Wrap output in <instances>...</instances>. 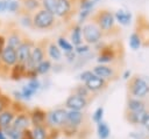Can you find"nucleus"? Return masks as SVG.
<instances>
[{"instance_id":"obj_54","label":"nucleus","mask_w":149,"mask_h":139,"mask_svg":"<svg viewBox=\"0 0 149 139\" xmlns=\"http://www.w3.org/2000/svg\"><path fill=\"white\" fill-rule=\"evenodd\" d=\"M92 1H94V2H98V1H99V0H92Z\"/></svg>"},{"instance_id":"obj_15","label":"nucleus","mask_w":149,"mask_h":139,"mask_svg":"<svg viewBox=\"0 0 149 139\" xmlns=\"http://www.w3.org/2000/svg\"><path fill=\"white\" fill-rule=\"evenodd\" d=\"M87 90L91 92V93H95V92H99V91H102L104 89H106L108 82H106L105 79L95 76V75H92L85 83H83Z\"/></svg>"},{"instance_id":"obj_53","label":"nucleus","mask_w":149,"mask_h":139,"mask_svg":"<svg viewBox=\"0 0 149 139\" xmlns=\"http://www.w3.org/2000/svg\"><path fill=\"white\" fill-rule=\"evenodd\" d=\"M0 139H7V137H6V134H5V132L0 128Z\"/></svg>"},{"instance_id":"obj_23","label":"nucleus","mask_w":149,"mask_h":139,"mask_svg":"<svg viewBox=\"0 0 149 139\" xmlns=\"http://www.w3.org/2000/svg\"><path fill=\"white\" fill-rule=\"evenodd\" d=\"M26 71H27L26 65L20 64V63H16L15 65H13L9 69V77L13 81H20L21 78L26 77Z\"/></svg>"},{"instance_id":"obj_8","label":"nucleus","mask_w":149,"mask_h":139,"mask_svg":"<svg viewBox=\"0 0 149 139\" xmlns=\"http://www.w3.org/2000/svg\"><path fill=\"white\" fill-rule=\"evenodd\" d=\"M0 60H1V68L9 70L13 65L17 63L16 50L8 46H5L0 51Z\"/></svg>"},{"instance_id":"obj_35","label":"nucleus","mask_w":149,"mask_h":139,"mask_svg":"<svg viewBox=\"0 0 149 139\" xmlns=\"http://www.w3.org/2000/svg\"><path fill=\"white\" fill-rule=\"evenodd\" d=\"M41 8L50 12L55 15L56 11V0H41Z\"/></svg>"},{"instance_id":"obj_33","label":"nucleus","mask_w":149,"mask_h":139,"mask_svg":"<svg viewBox=\"0 0 149 139\" xmlns=\"http://www.w3.org/2000/svg\"><path fill=\"white\" fill-rule=\"evenodd\" d=\"M2 131L5 132L7 139H20V138H21V133H22L21 131L16 130V128L13 127L12 125L8 126V127H6V128H3Z\"/></svg>"},{"instance_id":"obj_36","label":"nucleus","mask_w":149,"mask_h":139,"mask_svg":"<svg viewBox=\"0 0 149 139\" xmlns=\"http://www.w3.org/2000/svg\"><path fill=\"white\" fill-rule=\"evenodd\" d=\"M73 93H76V95H78V96H81V97H84V98H87V99H88V97H90V95H91V92L87 90V88H86L84 84L77 85V86L74 88V90H73Z\"/></svg>"},{"instance_id":"obj_9","label":"nucleus","mask_w":149,"mask_h":139,"mask_svg":"<svg viewBox=\"0 0 149 139\" xmlns=\"http://www.w3.org/2000/svg\"><path fill=\"white\" fill-rule=\"evenodd\" d=\"M135 33L140 36L142 46H149V20L144 15L137 16Z\"/></svg>"},{"instance_id":"obj_55","label":"nucleus","mask_w":149,"mask_h":139,"mask_svg":"<svg viewBox=\"0 0 149 139\" xmlns=\"http://www.w3.org/2000/svg\"><path fill=\"white\" fill-rule=\"evenodd\" d=\"M0 70H1V60H0Z\"/></svg>"},{"instance_id":"obj_16","label":"nucleus","mask_w":149,"mask_h":139,"mask_svg":"<svg viewBox=\"0 0 149 139\" xmlns=\"http://www.w3.org/2000/svg\"><path fill=\"white\" fill-rule=\"evenodd\" d=\"M118 56L115 48L113 46H105L101 48L100 54L97 57V62L98 64H107V63H112L115 57Z\"/></svg>"},{"instance_id":"obj_30","label":"nucleus","mask_w":149,"mask_h":139,"mask_svg":"<svg viewBox=\"0 0 149 139\" xmlns=\"http://www.w3.org/2000/svg\"><path fill=\"white\" fill-rule=\"evenodd\" d=\"M57 46H58V48L61 49V50H63L64 53H70V51H73V46L71 44V42L65 37V36H59L58 39H57V43H56Z\"/></svg>"},{"instance_id":"obj_42","label":"nucleus","mask_w":149,"mask_h":139,"mask_svg":"<svg viewBox=\"0 0 149 139\" xmlns=\"http://www.w3.org/2000/svg\"><path fill=\"white\" fill-rule=\"evenodd\" d=\"M73 51L76 53V55H85L90 51V46L86 44V43H81L77 47L73 48Z\"/></svg>"},{"instance_id":"obj_12","label":"nucleus","mask_w":149,"mask_h":139,"mask_svg":"<svg viewBox=\"0 0 149 139\" xmlns=\"http://www.w3.org/2000/svg\"><path fill=\"white\" fill-rule=\"evenodd\" d=\"M85 116L83 111H74V110H68L66 112V120L64 126H69L72 128L81 130V126L84 124Z\"/></svg>"},{"instance_id":"obj_25","label":"nucleus","mask_w":149,"mask_h":139,"mask_svg":"<svg viewBox=\"0 0 149 139\" xmlns=\"http://www.w3.org/2000/svg\"><path fill=\"white\" fill-rule=\"evenodd\" d=\"M21 4V9L27 13H35L41 8V0H19Z\"/></svg>"},{"instance_id":"obj_32","label":"nucleus","mask_w":149,"mask_h":139,"mask_svg":"<svg viewBox=\"0 0 149 139\" xmlns=\"http://www.w3.org/2000/svg\"><path fill=\"white\" fill-rule=\"evenodd\" d=\"M21 11V4L19 0H6V12L20 13Z\"/></svg>"},{"instance_id":"obj_31","label":"nucleus","mask_w":149,"mask_h":139,"mask_svg":"<svg viewBox=\"0 0 149 139\" xmlns=\"http://www.w3.org/2000/svg\"><path fill=\"white\" fill-rule=\"evenodd\" d=\"M20 18H19V23L23 28H33V20H31V14L27 12H20Z\"/></svg>"},{"instance_id":"obj_20","label":"nucleus","mask_w":149,"mask_h":139,"mask_svg":"<svg viewBox=\"0 0 149 139\" xmlns=\"http://www.w3.org/2000/svg\"><path fill=\"white\" fill-rule=\"evenodd\" d=\"M15 114H16V112L12 106L3 110L2 112H0V128L3 130L6 127L10 126L13 120H14Z\"/></svg>"},{"instance_id":"obj_27","label":"nucleus","mask_w":149,"mask_h":139,"mask_svg":"<svg viewBox=\"0 0 149 139\" xmlns=\"http://www.w3.org/2000/svg\"><path fill=\"white\" fill-rule=\"evenodd\" d=\"M114 18H115V21L119 22L120 25H123V26H127L129 25L130 22V19H132V14L126 12V11H122V9H119L115 12L114 14Z\"/></svg>"},{"instance_id":"obj_41","label":"nucleus","mask_w":149,"mask_h":139,"mask_svg":"<svg viewBox=\"0 0 149 139\" xmlns=\"http://www.w3.org/2000/svg\"><path fill=\"white\" fill-rule=\"evenodd\" d=\"M20 91H21L22 99H24V100H30V99L33 98V96L35 95V92H34L31 89H29L27 85H23Z\"/></svg>"},{"instance_id":"obj_45","label":"nucleus","mask_w":149,"mask_h":139,"mask_svg":"<svg viewBox=\"0 0 149 139\" xmlns=\"http://www.w3.org/2000/svg\"><path fill=\"white\" fill-rule=\"evenodd\" d=\"M93 75V72H92V70H84V71H81L80 74H79V76H78V78H79V81H81L83 83H85L91 76Z\"/></svg>"},{"instance_id":"obj_17","label":"nucleus","mask_w":149,"mask_h":139,"mask_svg":"<svg viewBox=\"0 0 149 139\" xmlns=\"http://www.w3.org/2000/svg\"><path fill=\"white\" fill-rule=\"evenodd\" d=\"M29 118L31 126H41L45 125L47 121V111L42 107H34L29 111Z\"/></svg>"},{"instance_id":"obj_43","label":"nucleus","mask_w":149,"mask_h":139,"mask_svg":"<svg viewBox=\"0 0 149 139\" xmlns=\"http://www.w3.org/2000/svg\"><path fill=\"white\" fill-rule=\"evenodd\" d=\"M78 5H79V9H90V11H92L95 2L92 1V0H79Z\"/></svg>"},{"instance_id":"obj_3","label":"nucleus","mask_w":149,"mask_h":139,"mask_svg":"<svg viewBox=\"0 0 149 139\" xmlns=\"http://www.w3.org/2000/svg\"><path fill=\"white\" fill-rule=\"evenodd\" d=\"M127 91L128 95H130V97L142 99L149 95V83L144 78L134 75L128 79Z\"/></svg>"},{"instance_id":"obj_38","label":"nucleus","mask_w":149,"mask_h":139,"mask_svg":"<svg viewBox=\"0 0 149 139\" xmlns=\"http://www.w3.org/2000/svg\"><path fill=\"white\" fill-rule=\"evenodd\" d=\"M12 103H13V100H12L8 96L1 93V95H0V112H2L3 110L10 107Z\"/></svg>"},{"instance_id":"obj_22","label":"nucleus","mask_w":149,"mask_h":139,"mask_svg":"<svg viewBox=\"0 0 149 139\" xmlns=\"http://www.w3.org/2000/svg\"><path fill=\"white\" fill-rule=\"evenodd\" d=\"M70 42L73 47H77L83 43V35H81V26L78 23H74L71 27L70 33Z\"/></svg>"},{"instance_id":"obj_34","label":"nucleus","mask_w":149,"mask_h":139,"mask_svg":"<svg viewBox=\"0 0 149 139\" xmlns=\"http://www.w3.org/2000/svg\"><path fill=\"white\" fill-rule=\"evenodd\" d=\"M129 46L133 50H137L141 46H142V41L140 39V36L137 35V33H132L129 36Z\"/></svg>"},{"instance_id":"obj_18","label":"nucleus","mask_w":149,"mask_h":139,"mask_svg":"<svg viewBox=\"0 0 149 139\" xmlns=\"http://www.w3.org/2000/svg\"><path fill=\"white\" fill-rule=\"evenodd\" d=\"M148 110L147 109V105L146 103L140 99V98H133V97H129L127 99V105H126V110L125 111H129V112H142V111H146Z\"/></svg>"},{"instance_id":"obj_7","label":"nucleus","mask_w":149,"mask_h":139,"mask_svg":"<svg viewBox=\"0 0 149 139\" xmlns=\"http://www.w3.org/2000/svg\"><path fill=\"white\" fill-rule=\"evenodd\" d=\"M74 0H56V19L68 20L72 15V9L74 7Z\"/></svg>"},{"instance_id":"obj_44","label":"nucleus","mask_w":149,"mask_h":139,"mask_svg":"<svg viewBox=\"0 0 149 139\" xmlns=\"http://www.w3.org/2000/svg\"><path fill=\"white\" fill-rule=\"evenodd\" d=\"M61 134V131L57 128H51L48 127V135L47 139H58V135Z\"/></svg>"},{"instance_id":"obj_47","label":"nucleus","mask_w":149,"mask_h":139,"mask_svg":"<svg viewBox=\"0 0 149 139\" xmlns=\"http://www.w3.org/2000/svg\"><path fill=\"white\" fill-rule=\"evenodd\" d=\"M20 139H34V138H33V134H31L30 127H29V128H26L24 131H22Z\"/></svg>"},{"instance_id":"obj_21","label":"nucleus","mask_w":149,"mask_h":139,"mask_svg":"<svg viewBox=\"0 0 149 139\" xmlns=\"http://www.w3.org/2000/svg\"><path fill=\"white\" fill-rule=\"evenodd\" d=\"M147 112H148V110L142 111V112H129V111H125V118L132 125H142L143 119H144Z\"/></svg>"},{"instance_id":"obj_24","label":"nucleus","mask_w":149,"mask_h":139,"mask_svg":"<svg viewBox=\"0 0 149 139\" xmlns=\"http://www.w3.org/2000/svg\"><path fill=\"white\" fill-rule=\"evenodd\" d=\"M47 55L49 56L50 60L55 62H59L62 58V50L58 48V46L55 42H49L47 43Z\"/></svg>"},{"instance_id":"obj_6","label":"nucleus","mask_w":149,"mask_h":139,"mask_svg":"<svg viewBox=\"0 0 149 139\" xmlns=\"http://www.w3.org/2000/svg\"><path fill=\"white\" fill-rule=\"evenodd\" d=\"M45 54H47V42H37L34 43L31 51H30V57L28 63L26 64L27 69H35V67L41 63L43 60H45Z\"/></svg>"},{"instance_id":"obj_46","label":"nucleus","mask_w":149,"mask_h":139,"mask_svg":"<svg viewBox=\"0 0 149 139\" xmlns=\"http://www.w3.org/2000/svg\"><path fill=\"white\" fill-rule=\"evenodd\" d=\"M64 56H65V58H66V61L69 62V63H73L74 61H76V53L74 51H70V53H64Z\"/></svg>"},{"instance_id":"obj_5","label":"nucleus","mask_w":149,"mask_h":139,"mask_svg":"<svg viewBox=\"0 0 149 139\" xmlns=\"http://www.w3.org/2000/svg\"><path fill=\"white\" fill-rule=\"evenodd\" d=\"M81 35H83V41H85V43L88 46L99 43L101 37L104 36L102 32L93 21L87 22L81 27Z\"/></svg>"},{"instance_id":"obj_37","label":"nucleus","mask_w":149,"mask_h":139,"mask_svg":"<svg viewBox=\"0 0 149 139\" xmlns=\"http://www.w3.org/2000/svg\"><path fill=\"white\" fill-rule=\"evenodd\" d=\"M29 89H31L35 93L41 89V86H42V84H41V81L37 78V77H35V78H29L28 79V83L26 84Z\"/></svg>"},{"instance_id":"obj_52","label":"nucleus","mask_w":149,"mask_h":139,"mask_svg":"<svg viewBox=\"0 0 149 139\" xmlns=\"http://www.w3.org/2000/svg\"><path fill=\"white\" fill-rule=\"evenodd\" d=\"M130 77H132L130 71H129V70H126V71H125V74H123V78H125V79H129Z\"/></svg>"},{"instance_id":"obj_48","label":"nucleus","mask_w":149,"mask_h":139,"mask_svg":"<svg viewBox=\"0 0 149 139\" xmlns=\"http://www.w3.org/2000/svg\"><path fill=\"white\" fill-rule=\"evenodd\" d=\"M142 125H143L144 128L149 132V110H148V112H147V114H146V117H144V119H143Z\"/></svg>"},{"instance_id":"obj_13","label":"nucleus","mask_w":149,"mask_h":139,"mask_svg":"<svg viewBox=\"0 0 149 139\" xmlns=\"http://www.w3.org/2000/svg\"><path fill=\"white\" fill-rule=\"evenodd\" d=\"M92 72L93 75L105 79L106 82L113 81L116 78V71L113 67H109L107 64H97L92 68Z\"/></svg>"},{"instance_id":"obj_11","label":"nucleus","mask_w":149,"mask_h":139,"mask_svg":"<svg viewBox=\"0 0 149 139\" xmlns=\"http://www.w3.org/2000/svg\"><path fill=\"white\" fill-rule=\"evenodd\" d=\"M34 46V42L29 39H23L22 43L19 46V48L16 49V57H17V63L26 65L29 61L30 57V51L31 48Z\"/></svg>"},{"instance_id":"obj_50","label":"nucleus","mask_w":149,"mask_h":139,"mask_svg":"<svg viewBox=\"0 0 149 139\" xmlns=\"http://www.w3.org/2000/svg\"><path fill=\"white\" fill-rule=\"evenodd\" d=\"M6 12V0H0V13Z\"/></svg>"},{"instance_id":"obj_14","label":"nucleus","mask_w":149,"mask_h":139,"mask_svg":"<svg viewBox=\"0 0 149 139\" xmlns=\"http://www.w3.org/2000/svg\"><path fill=\"white\" fill-rule=\"evenodd\" d=\"M12 126L15 127L16 130L19 131H24L26 128H29L31 127V124H30V118H29V111L28 110H23V111H20L15 114L14 117V120L12 123Z\"/></svg>"},{"instance_id":"obj_1","label":"nucleus","mask_w":149,"mask_h":139,"mask_svg":"<svg viewBox=\"0 0 149 139\" xmlns=\"http://www.w3.org/2000/svg\"><path fill=\"white\" fill-rule=\"evenodd\" d=\"M92 21L99 27V29L102 32V34L105 35H109L112 34L114 30H116V21L114 18V14L109 11V9H99L97 13H94V15L92 16Z\"/></svg>"},{"instance_id":"obj_39","label":"nucleus","mask_w":149,"mask_h":139,"mask_svg":"<svg viewBox=\"0 0 149 139\" xmlns=\"http://www.w3.org/2000/svg\"><path fill=\"white\" fill-rule=\"evenodd\" d=\"M102 118H104V107L102 106H99V107H97L94 110V112L92 114V120L95 124H98V123H100L102 120Z\"/></svg>"},{"instance_id":"obj_28","label":"nucleus","mask_w":149,"mask_h":139,"mask_svg":"<svg viewBox=\"0 0 149 139\" xmlns=\"http://www.w3.org/2000/svg\"><path fill=\"white\" fill-rule=\"evenodd\" d=\"M109 133H111V130L106 121L101 120L100 123L97 124V134L99 139H107L109 137Z\"/></svg>"},{"instance_id":"obj_51","label":"nucleus","mask_w":149,"mask_h":139,"mask_svg":"<svg viewBox=\"0 0 149 139\" xmlns=\"http://www.w3.org/2000/svg\"><path fill=\"white\" fill-rule=\"evenodd\" d=\"M5 46H6V39H5V36L0 35V51H1V49H2Z\"/></svg>"},{"instance_id":"obj_29","label":"nucleus","mask_w":149,"mask_h":139,"mask_svg":"<svg viewBox=\"0 0 149 139\" xmlns=\"http://www.w3.org/2000/svg\"><path fill=\"white\" fill-rule=\"evenodd\" d=\"M51 69H52V64H51V61H50L49 58L43 60L41 63H38V64L35 67V70H36L37 75H45V74H48Z\"/></svg>"},{"instance_id":"obj_2","label":"nucleus","mask_w":149,"mask_h":139,"mask_svg":"<svg viewBox=\"0 0 149 139\" xmlns=\"http://www.w3.org/2000/svg\"><path fill=\"white\" fill-rule=\"evenodd\" d=\"M33 20V28L38 30H49L56 25V16L51 14L50 12L40 8L35 13L31 14Z\"/></svg>"},{"instance_id":"obj_4","label":"nucleus","mask_w":149,"mask_h":139,"mask_svg":"<svg viewBox=\"0 0 149 139\" xmlns=\"http://www.w3.org/2000/svg\"><path fill=\"white\" fill-rule=\"evenodd\" d=\"M66 112L68 110L65 107H57L50 111H47V121L45 125L51 128H57L61 131V128L64 126L66 120Z\"/></svg>"},{"instance_id":"obj_49","label":"nucleus","mask_w":149,"mask_h":139,"mask_svg":"<svg viewBox=\"0 0 149 139\" xmlns=\"http://www.w3.org/2000/svg\"><path fill=\"white\" fill-rule=\"evenodd\" d=\"M13 96H14V98L16 99V102H20V100L22 99V96H21V91H20V90H14V91H13Z\"/></svg>"},{"instance_id":"obj_19","label":"nucleus","mask_w":149,"mask_h":139,"mask_svg":"<svg viewBox=\"0 0 149 139\" xmlns=\"http://www.w3.org/2000/svg\"><path fill=\"white\" fill-rule=\"evenodd\" d=\"M5 39H6V46H8V47H10V48L16 50L19 48V46L22 43L24 37L21 35V33L19 30L14 29V30H10Z\"/></svg>"},{"instance_id":"obj_10","label":"nucleus","mask_w":149,"mask_h":139,"mask_svg":"<svg viewBox=\"0 0 149 139\" xmlns=\"http://www.w3.org/2000/svg\"><path fill=\"white\" fill-rule=\"evenodd\" d=\"M88 99L76 93H71L65 99V109L66 110H74V111H83L88 105Z\"/></svg>"},{"instance_id":"obj_40","label":"nucleus","mask_w":149,"mask_h":139,"mask_svg":"<svg viewBox=\"0 0 149 139\" xmlns=\"http://www.w3.org/2000/svg\"><path fill=\"white\" fill-rule=\"evenodd\" d=\"M91 12L90 9H79L78 12V19H77V23L81 26L83 22H85V20L91 15Z\"/></svg>"},{"instance_id":"obj_56","label":"nucleus","mask_w":149,"mask_h":139,"mask_svg":"<svg viewBox=\"0 0 149 139\" xmlns=\"http://www.w3.org/2000/svg\"><path fill=\"white\" fill-rule=\"evenodd\" d=\"M0 95H1V91H0Z\"/></svg>"},{"instance_id":"obj_26","label":"nucleus","mask_w":149,"mask_h":139,"mask_svg":"<svg viewBox=\"0 0 149 139\" xmlns=\"http://www.w3.org/2000/svg\"><path fill=\"white\" fill-rule=\"evenodd\" d=\"M31 134L34 139H47L48 135V126L41 125V126H31Z\"/></svg>"}]
</instances>
